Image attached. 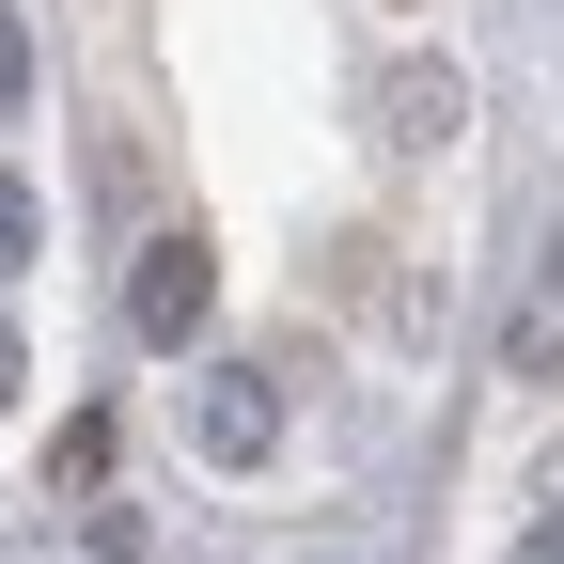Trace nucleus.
<instances>
[{"mask_svg": "<svg viewBox=\"0 0 564 564\" xmlns=\"http://www.w3.org/2000/svg\"><path fill=\"white\" fill-rule=\"evenodd\" d=\"M518 564H564V502H549V518H533V549H518Z\"/></svg>", "mask_w": 564, "mask_h": 564, "instance_id": "nucleus-7", "label": "nucleus"}, {"mask_svg": "<svg viewBox=\"0 0 564 564\" xmlns=\"http://www.w3.org/2000/svg\"><path fill=\"white\" fill-rule=\"evenodd\" d=\"M204 314H220V251H204V236H141V267H126V329H141V345H188Z\"/></svg>", "mask_w": 564, "mask_h": 564, "instance_id": "nucleus-1", "label": "nucleus"}, {"mask_svg": "<svg viewBox=\"0 0 564 564\" xmlns=\"http://www.w3.org/2000/svg\"><path fill=\"white\" fill-rule=\"evenodd\" d=\"M502 361H518V377H564V251H549V282L518 299V329H502Z\"/></svg>", "mask_w": 564, "mask_h": 564, "instance_id": "nucleus-4", "label": "nucleus"}, {"mask_svg": "<svg viewBox=\"0 0 564 564\" xmlns=\"http://www.w3.org/2000/svg\"><path fill=\"white\" fill-rule=\"evenodd\" d=\"M32 95V47H17V17H0V110H17Z\"/></svg>", "mask_w": 564, "mask_h": 564, "instance_id": "nucleus-6", "label": "nucleus"}, {"mask_svg": "<svg viewBox=\"0 0 564 564\" xmlns=\"http://www.w3.org/2000/svg\"><path fill=\"white\" fill-rule=\"evenodd\" d=\"M455 126H470V79H455V63H392V79H377V141H392V158H440Z\"/></svg>", "mask_w": 564, "mask_h": 564, "instance_id": "nucleus-3", "label": "nucleus"}, {"mask_svg": "<svg viewBox=\"0 0 564 564\" xmlns=\"http://www.w3.org/2000/svg\"><path fill=\"white\" fill-rule=\"evenodd\" d=\"M32 236H47V204H32L17 173H0V282H17V267H32Z\"/></svg>", "mask_w": 564, "mask_h": 564, "instance_id": "nucleus-5", "label": "nucleus"}, {"mask_svg": "<svg viewBox=\"0 0 564 564\" xmlns=\"http://www.w3.org/2000/svg\"><path fill=\"white\" fill-rule=\"evenodd\" d=\"M17 377H32V361H17V329H0V408H17Z\"/></svg>", "mask_w": 564, "mask_h": 564, "instance_id": "nucleus-8", "label": "nucleus"}, {"mask_svg": "<svg viewBox=\"0 0 564 564\" xmlns=\"http://www.w3.org/2000/svg\"><path fill=\"white\" fill-rule=\"evenodd\" d=\"M188 440H204V470H267L282 455V377L267 361H220V377L188 392Z\"/></svg>", "mask_w": 564, "mask_h": 564, "instance_id": "nucleus-2", "label": "nucleus"}]
</instances>
